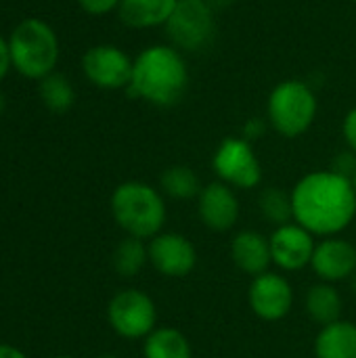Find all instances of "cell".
I'll list each match as a JSON object with an SVG mask.
<instances>
[{
  "label": "cell",
  "instance_id": "obj_14",
  "mask_svg": "<svg viewBox=\"0 0 356 358\" xmlns=\"http://www.w3.org/2000/svg\"><path fill=\"white\" fill-rule=\"evenodd\" d=\"M197 212L201 222L216 233L231 231L239 218V199L225 182H210L197 197Z\"/></svg>",
  "mask_w": 356,
  "mask_h": 358
},
{
  "label": "cell",
  "instance_id": "obj_29",
  "mask_svg": "<svg viewBox=\"0 0 356 358\" xmlns=\"http://www.w3.org/2000/svg\"><path fill=\"white\" fill-rule=\"evenodd\" d=\"M264 132V126H262V122H250L248 126H245V141H250V138H256V136H260Z\"/></svg>",
  "mask_w": 356,
  "mask_h": 358
},
{
  "label": "cell",
  "instance_id": "obj_13",
  "mask_svg": "<svg viewBox=\"0 0 356 358\" xmlns=\"http://www.w3.org/2000/svg\"><path fill=\"white\" fill-rule=\"evenodd\" d=\"M311 266L323 283L346 281L356 273V245L346 239L327 237L317 243Z\"/></svg>",
  "mask_w": 356,
  "mask_h": 358
},
{
  "label": "cell",
  "instance_id": "obj_9",
  "mask_svg": "<svg viewBox=\"0 0 356 358\" xmlns=\"http://www.w3.org/2000/svg\"><path fill=\"white\" fill-rule=\"evenodd\" d=\"M132 67H134V61H130V57L124 50L111 44L92 46L82 59V69L86 78L94 86L109 88V90L130 86Z\"/></svg>",
  "mask_w": 356,
  "mask_h": 358
},
{
  "label": "cell",
  "instance_id": "obj_22",
  "mask_svg": "<svg viewBox=\"0 0 356 358\" xmlns=\"http://www.w3.org/2000/svg\"><path fill=\"white\" fill-rule=\"evenodd\" d=\"M262 218L275 227H283L290 224V220L294 218V208H292V193L287 195L283 189L279 187H269L260 193L258 199Z\"/></svg>",
  "mask_w": 356,
  "mask_h": 358
},
{
  "label": "cell",
  "instance_id": "obj_35",
  "mask_svg": "<svg viewBox=\"0 0 356 358\" xmlns=\"http://www.w3.org/2000/svg\"><path fill=\"white\" fill-rule=\"evenodd\" d=\"M355 2H356V0H355Z\"/></svg>",
  "mask_w": 356,
  "mask_h": 358
},
{
  "label": "cell",
  "instance_id": "obj_34",
  "mask_svg": "<svg viewBox=\"0 0 356 358\" xmlns=\"http://www.w3.org/2000/svg\"><path fill=\"white\" fill-rule=\"evenodd\" d=\"M99 358H115V357H109V355H107V357H99Z\"/></svg>",
  "mask_w": 356,
  "mask_h": 358
},
{
  "label": "cell",
  "instance_id": "obj_31",
  "mask_svg": "<svg viewBox=\"0 0 356 358\" xmlns=\"http://www.w3.org/2000/svg\"><path fill=\"white\" fill-rule=\"evenodd\" d=\"M4 111V96H2V92H0V113Z\"/></svg>",
  "mask_w": 356,
  "mask_h": 358
},
{
  "label": "cell",
  "instance_id": "obj_4",
  "mask_svg": "<svg viewBox=\"0 0 356 358\" xmlns=\"http://www.w3.org/2000/svg\"><path fill=\"white\" fill-rule=\"evenodd\" d=\"M13 67L29 78L42 80L52 73L59 59V40L52 27L40 19L21 21L8 38Z\"/></svg>",
  "mask_w": 356,
  "mask_h": 358
},
{
  "label": "cell",
  "instance_id": "obj_24",
  "mask_svg": "<svg viewBox=\"0 0 356 358\" xmlns=\"http://www.w3.org/2000/svg\"><path fill=\"white\" fill-rule=\"evenodd\" d=\"M78 2L90 15H105L115 6H120V0H78Z\"/></svg>",
  "mask_w": 356,
  "mask_h": 358
},
{
  "label": "cell",
  "instance_id": "obj_8",
  "mask_svg": "<svg viewBox=\"0 0 356 358\" xmlns=\"http://www.w3.org/2000/svg\"><path fill=\"white\" fill-rule=\"evenodd\" d=\"M220 182L237 189H254L262 180L260 162L245 138H225L212 159Z\"/></svg>",
  "mask_w": 356,
  "mask_h": 358
},
{
  "label": "cell",
  "instance_id": "obj_32",
  "mask_svg": "<svg viewBox=\"0 0 356 358\" xmlns=\"http://www.w3.org/2000/svg\"><path fill=\"white\" fill-rule=\"evenodd\" d=\"M50 358H73V357H67V355H59V357H50Z\"/></svg>",
  "mask_w": 356,
  "mask_h": 358
},
{
  "label": "cell",
  "instance_id": "obj_30",
  "mask_svg": "<svg viewBox=\"0 0 356 358\" xmlns=\"http://www.w3.org/2000/svg\"><path fill=\"white\" fill-rule=\"evenodd\" d=\"M212 8H227L229 4H233V0H206Z\"/></svg>",
  "mask_w": 356,
  "mask_h": 358
},
{
  "label": "cell",
  "instance_id": "obj_12",
  "mask_svg": "<svg viewBox=\"0 0 356 358\" xmlns=\"http://www.w3.org/2000/svg\"><path fill=\"white\" fill-rule=\"evenodd\" d=\"M315 239L300 224H283L277 227L271 235V256L273 262L283 271H300L311 264L315 254Z\"/></svg>",
  "mask_w": 356,
  "mask_h": 358
},
{
  "label": "cell",
  "instance_id": "obj_6",
  "mask_svg": "<svg viewBox=\"0 0 356 358\" xmlns=\"http://www.w3.org/2000/svg\"><path fill=\"white\" fill-rule=\"evenodd\" d=\"M107 319L118 336L126 340H141L155 331L157 310L145 292L122 289L111 298L107 306Z\"/></svg>",
  "mask_w": 356,
  "mask_h": 358
},
{
  "label": "cell",
  "instance_id": "obj_16",
  "mask_svg": "<svg viewBox=\"0 0 356 358\" xmlns=\"http://www.w3.org/2000/svg\"><path fill=\"white\" fill-rule=\"evenodd\" d=\"M178 0H120V19L130 27L166 25Z\"/></svg>",
  "mask_w": 356,
  "mask_h": 358
},
{
  "label": "cell",
  "instance_id": "obj_25",
  "mask_svg": "<svg viewBox=\"0 0 356 358\" xmlns=\"http://www.w3.org/2000/svg\"><path fill=\"white\" fill-rule=\"evenodd\" d=\"M332 170L353 180V176H355L356 172L355 155H353V153H342V155H338V159L334 162V168H332Z\"/></svg>",
  "mask_w": 356,
  "mask_h": 358
},
{
  "label": "cell",
  "instance_id": "obj_17",
  "mask_svg": "<svg viewBox=\"0 0 356 358\" xmlns=\"http://www.w3.org/2000/svg\"><path fill=\"white\" fill-rule=\"evenodd\" d=\"M317 358H356V325L336 321L325 325L315 340Z\"/></svg>",
  "mask_w": 356,
  "mask_h": 358
},
{
  "label": "cell",
  "instance_id": "obj_15",
  "mask_svg": "<svg viewBox=\"0 0 356 358\" xmlns=\"http://www.w3.org/2000/svg\"><path fill=\"white\" fill-rule=\"evenodd\" d=\"M231 258L235 266L245 275H264L269 273V266L273 262L271 239H266L258 231H241L231 241Z\"/></svg>",
  "mask_w": 356,
  "mask_h": 358
},
{
  "label": "cell",
  "instance_id": "obj_23",
  "mask_svg": "<svg viewBox=\"0 0 356 358\" xmlns=\"http://www.w3.org/2000/svg\"><path fill=\"white\" fill-rule=\"evenodd\" d=\"M40 96L50 111L63 113L73 105V88L69 80L61 73H48L40 80Z\"/></svg>",
  "mask_w": 356,
  "mask_h": 358
},
{
  "label": "cell",
  "instance_id": "obj_11",
  "mask_svg": "<svg viewBox=\"0 0 356 358\" xmlns=\"http://www.w3.org/2000/svg\"><path fill=\"white\" fill-rule=\"evenodd\" d=\"M250 308L262 321H281L294 304V289L290 281L277 273L254 277L248 292Z\"/></svg>",
  "mask_w": 356,
  "mask_h": 358
},
{
  "label": "cell",
  "instance_id": "obj_18",
  "mask_svg": "<svg viewBox=\"0 0 356 358\" xmlns=\"http://www.w3.org/2000/svg\"><path fill=\"white\" fill-rule=\"evenodd\" d=\"M145 358H193L189 340L172 327H159L145 338Z\"/></svg>",
  "mask_w": 356,
  "mask_h": 358
},
{
  "label": "cell",
  "instance_id": "obj_7",
  "mask_svg": "<svg viewBox=\"0 0 356 358\" xmlns=\"http://www.w3.org/2000/svg\"><path fill=\"white\" fill-rule=\"evenodd\" d=\"M168 38L183 50H201L214 38V10L206 0H178L166 21Z\"/></svg>",
  "mask_w": 356,
  "mask_h": 358
},
{
  "label": "cell",
  "instance_id": "obj_27",
  "mask_svg": "<svg viewBox=\"0 0 356 358\" xmlns=\"http://www.w3.org/2000/svg\"><path fill=\"white\" fill-rule=\"evenodd\" d=\"M10 50H8V42L0 36V80L6 76L8 67H10Z\"/></svg>",
  "mask_w": 356,
  "mask_h": 358
},
{
  "label": "cell",
  "instance_id": "obj_20",
  "mask_svg": "<svg viewBox=\"0 0 356 358\" xmlns=\"http://www.w3.org/2000/svg\"><path fill=\"white\" fill-rule=\"evenodd\" d=\"M149 262V250L143 243V239L126 237L118 243L113 252V268L122 277H136L143 266Z\"/></svg>",
  "mask_w": 356,
  "mask_h": 358
},
{
  "label": "cell",
  "instance_id": "obj_1",
  "mask_svg": "<svg viewBox=\"0 0 356 358\" xmlns=\"http://www.w3.org/2000/svg\"><path fill=\"white\" fill-rule=\"evenodd\" d=\"M296 224L313 235L334 237L348 229L356 216V191L353 180L334 172H311L292 191Z\"/></svg>",
  "mask_w": 356,
  "mask_h": 358
},
{
  "label": "cell",
  "instance_id": "obj_2",
  "mask_svg": "<svg viewBox=\"0 0 356 358\" xmlns=\"http://www.w3.org/2000/svg\"><path fill=\"white\" fill-rule=\"evenodd\" d=\"M187 82L189 73L180 52L170 46H151L134 61L130 92L157 107H170L180 101Z\"/></svg>",
  "mask_w": 356,
  "mask_h": 358
},
{
  "label": "cell",
  "instance_id": "obj_19",
  "mask_svg": "<svg viewBox=\"0 0 356 358\" xmlns=\"http://www.w3.org/2000/svg\"><path fill=\"white\" fill-rule=\"evenodd\" d=\"M306 310L311 319L319 325H332L340 321L342 298L332 283H317L306 294Z\"/></svg>",
  "mask_w": 356,
  "mask_h": 358
},
{
  "label": "cell",
  "instance_id": "obj_5",
  "mask_svg": "<svg viewBox=\"0 0 356 358\" xmlns=\"http://www.w3.org/2000/svg\"><path fill=\"white\" fill-rule=\"evenodd\" d=\"M317 115V99L313 90L298 80L281 82L269 99V120L273 128L287 136L304 134Z\"/></svg>",
  "mask_w": 356,
  "mask_h": 358
},
{
  "label": "cell",
  "instance_id": "obj_28",
  "mask_svg": "<svg viewBox=\"0 0 356 358\" xmlns=\"http://www.w3.org/2000/svg\"><path fill=\"white\" fill-rule=\"evenodd\" d=\"M0 358H27L25 352H21L19 348L10 346V344H0Z\"/></svg>",
  "mask_w": 356,
  "mask_h": 358
},
{
  "label": "cell",
  "instance_id": "obj_26",
  "mask_svg": "<svg viewBox=\"0 0 356 358\" xmlns=\"http://www.w3.org/2000/svg\"><path fill=\"white\" fill-rule=\"evenodd\" d=\"M344 138H346L348 147L356 153V107L344 120Z\"/></svg>",
  "mask_w": 356,
  "mask_h": 358
},
{
  "label": "cell",
  "instance_id": "obj_33",
  "mask_svg": "<svg viewBox=\"0 0 356 358\" xmlns=\"http://www.w3.org/2000/svg\"><path fill=\"white\" fill-rule=\"evenodd\" d=\"M353 187H355V191H356V172H355V176H353Z\"/></svg>",
  "mask_w": 356,
  "mask_h": 358
},
{
  "label": "cell",
  "instance_id": "obj_21",
  "mask_svg": "<svg viewBox=\"0 0 356 358\" xmlns=\"http://www.w3.org/2000/svg\"><path fill=\"white\" fill-rule=\"evenodd\" d=\"M162 191L172 199H193L201 193L199 176L187 166H172L162 174Z\"/></svg>",
  "mask_w": 356,
  "mask_h": 358
},
{
  "label": "cell",
  "instance_id": "obj_10",
  "mask_svg": "<svg viewBox=\"0 0 356 358\" xmlns=\"http://www.w3.org/2000/svg\"><path fill=\"white\" fill-rule=\"evenodd\" d=\"M147 250L153 268L170 279L187 277L197 264L195 245L180 233H159L149 241Z\"/></svg>",
  "mask_w": 356,
  "mask_h": 358
},
{
  "label": "cell",
  "instance_id": "obj_3",
  "mask_svg": "<svg viewBox=\"0 0 356 358\" xmlns=\"http://www.w3.org/2000/svg\"><path fill=\"white\" fill-rule=\"evenodd\" d=\"M111 214L118 227L136 239H153L166 224L164 197L145 182H122L111 195Z\"/></svg>",
  "mask_w": 356,
  "mask_h": 358
}]
</instances>
